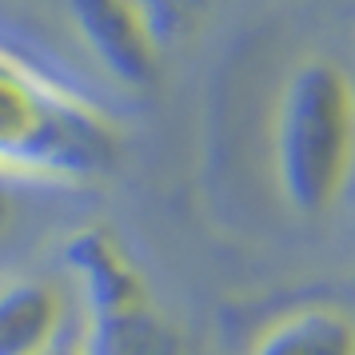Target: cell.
Returning a JSON list of instances; mask_svg holds the SVG:
<instances>
[{"label":"cell","mask_w":355,"mask_h":355,"mask_svg":"<svg viewBox=\"0 0 355 355\" xmlns=\"http://www.w3.org/2000/svg\"><path fill=\"white\" fill-rule=\"evenodd\" d=\"M72 327L68 284L49 275L0 279V355H60L72 343Z\"/></svg>","instance_id":"5"},{"label":"cell","mask_w":355,"mask_h":355,"mask_svg":"<svg viewBox=\"0 0 355 355\" xmlns=\"http://www.w3.org/2000/svg\"><path fill=\"white\" fill-rule=\"evenodd\" d=\"M263 180L288 220L320 224L347 200L355 160V92L343 60L295 52L259 104Z\"/></svg>","instance_id":"1"},{"label":"cell","mask_w":355,"mask_h":355,"mask_svg":"<svg viewBox=\"0 0 355 355\" xmlns=\"http://www.w3.org/2000/svg\"><path fill=\"white\" fill-rule=\"evenodd\" d=\"M8 227H12V192L0 184V236H4Z\"/></svg>","instance_id":"7"},{"label":"cell","mask_w":355,"mask_h":355,"mask_svg":"<svg viewBox=\"0 0 355 355\" xmlns=\"http://www.w3.org/2000/svg\"><path fill=\"white\" fill-rule=\"evenodd\" d=\"M68 33L88 60L128 92L156 88L168 40L140 0H60Z\"/></svg>","instance_id":"4"},{"label":"cell","mask_w":355,"mask_h":355,"mask_svg":"<svg viewBox=\"0 0 355 355\" xmlns=\"http://www.w3.org/2000/svg\"><path fill=\"white\" fill-rule=\"evenodd\" d=\"M68 295L76 307V355H192L172 315L156 304L140 259L104 224L64 243Z\"/></svg>","instance_id":"3"},{"label":"cell","mask_w":355,"mask_h":355,"mask_svg":"<svg viewBox=\"0 0 355 355\" xmlns=\"http://www.w3.org/2000/svg\"><path fill=\"white\" fill-rule=\"evenodd\" d=\"M243 355H355V323L347 304L300 300L259 323Z\"/></svg>","instance_id":"6"},{"label":"cell","mask_w":355,"mask_h":355,"mask_svg":"<svg viewBox=\"0 0 355 355\" xmlns=\"http://www.w3.org/2000/svg\"><path fill=\"white\" fill-rule=\"evenodd\" d=\"M60 355H76V347H72V343H68V347H64V352H60Z\"/></svg>","instance_id":"8"},{"label":"cell","mask_w":355,"mask_h":355,"mask_svg":"<svg viewBox=\"0 0 355 355\" xmlns=\"http://www.w3.org/2000/svg\"><path fill=\"white\" fill-rule=\"evenodd\" d=\"M124 160V128L49 60L0 40V184L88 188Z\"/></svg>","instance_id":"2"}]
</instances>
